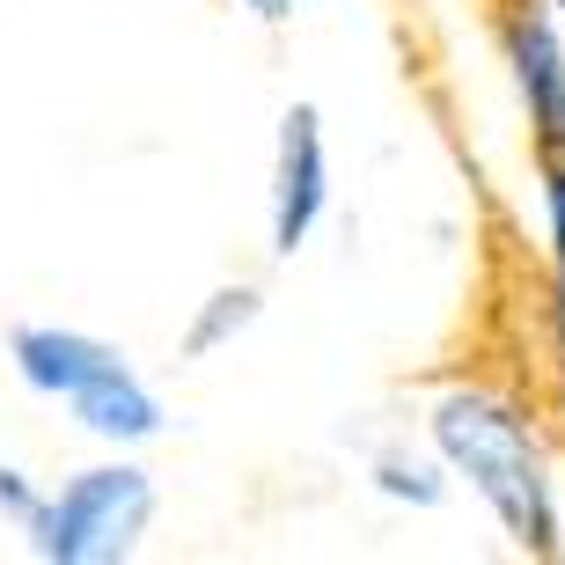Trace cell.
Returning a JSON list of instances; mask_svg holds the SVG:
<instances>
[{
  "mask_svg": "<svg viewBox=\"0 0 565 565\" xmlns=\"http://www.w3.org/2000/svg\"><path fill=\"white\" fill-rule=\"evenodd\" d=\"M426 426H434L440 462L456 478H470V492L500 514L507 536L536 558H551L558 551V507H551L544 456H536V434L522 426V412L492 390H448Z\"/></svg>",
  "mask_w": 565,
  "mask_h": 565,
  "instance_id": "obj_1",
  "label": "cell"
},
{
  "mask_svg": "<svg viewBox=\"0 0 565 565\" xmlns=\"http://www.w3.org/2000/svg\"><path fill=\"white\" fill-rule=\"evenodd\" d=\"M154 522V478L140 462H96L66 478L30 522V551L44 565H118Z\"/></svg>",
  "mask_w": 565,
  "mask_h": 565,
  "instance_id": "obj_2",
  "label": "cell"
},
{
  "mask_svg": "<svg viewBox=\"0 0 565 565\" xmlns=\"http://www.w3.org/2000/svg\"><path fill=\"white\" fill-rule=\"evenodd\" d=\"M331 206V154H323V110L294 104L279 118V147H273V250L294 257L316 235Z\"/></svg>",
  "mask_w": 565,
  "mask_h": 565,
  "instance_id": "obj_3",
  "label": "cell"
},
{
  "mask_svg": "<svg viewBox=\"0 0 565 565\" xmlns=\"http://www.w3.org/2000/svg\"><path fill=\"white\" fill-rule=\"evenodd\" d=\"M500 44L514 66V88L536 126V154H565V44L536 0H507L500 8Z\"/></svg>",
  "mask_w": 565,
  "mask_h": 565,
  "instance_id": "obj_4",
  "label": "cell"
},
{
  "mask_svg": "<svg viewBox=\"0 0 565 565\" xmlns=\"http://www.w3.org/2000/svg\"><path fill=\"white\" fill-rule=\"evenodd\" d=\"M8 353H15V375L38 397H60V404H74L96 375H110L126 360L118 345H104V338H88V331H60V323H15Z\"/></svg>",
  "mask_w": 565,
  "mask_h": 565,
  "instance_id": "obj_5",
  "label": "cell"
},
{
  "mask_svg": "<svg viewBox=\"0 0 565 565\" xmlns=\"http://www.w3.org/2000/svg\"><path fill=\"white\" fill-rule=\"evenodd\" d=\"M74 419H82L96 440L132 448V440H154V434H162V397H154V390L132 375L126 360H118L110 375H96L82 397H74Z\"/></svg>",
  "mask_w": 565,
  "mask_h": 565,
  "instance_id": "obj_6",
  "label": "cell"
},
{
  "mask_svg": "<svg viewBox=\"0 0 565 565\" xmlns=\"http://www.w3.org/2000/svg\"><path fill=\"white\" fill-rule=\"evenodd\" d=\"M375 484L390 492V500H412V507H440L448 500V478H440V462H426V456H382Z\"/></svg>",
  "mask_w": 565,
  "mask_h": 565,
  "instance_id": "obj_7",
  "label": "cell"
},
{
  "mask_svg": "<svg viewBox=\"0 0 565 565\" xmlns=\"http://www.w3.org/2000/svg\"><path fill=\"white\" fill-rule=\"evenodd\" d=\"M250 316H257V294H250V287L213 294V309L199 316V323H191V338H184V345H191V353H213V345H221V338H235L243 323H250Z\"/></svg>",
  "mask_w": 565,
  "mask_h": 565,
  "instance_id": "obj_8",
  "label": "cell"
},
{
  "mask_svg": "<svg viewBox=\"0 0 565 565\" xmlns=\"http://www.w3.org/2000/svg\"><path fill=\"white\" fill-rule=\"evenodd\" d=\"M0 514H8V522H15L22 536H30V522L44 514V492H38L30 478H22V470H0Z\"/></svg>",
  "mask_w": 565,
  "mask_h": 565,
  "instance_id": "obj_9",
  "label": "cell"
},
{
  "mask_svg": "<svg viewBox=\"0 0 565 565\" xmlns=\"http://www.w3.org/2000/svg\"><path fill=\"white\" fill-rule=\"evenodd\" d=\"M243 8H250L257 22H287L294 15V0H243Z\"/></svg>",
  "mask_w": 565,
  "mask_h": 565,
  "instance_id": "obj_10",
  "label": "cell"
},
{
  "mask_svg": "<svg viewBox=\"0 0 565 565\" xmlns=\"http://www.w3.org/2000/svg\"><path fill=\"white\" fill-rule=\"evenodd\" d=\"M558 353H565V257H558Z\"/></svg>",
  "mask_w": 565,
  "mask_h": 565,
  "instance_id": "obj_11",
  "label": "cell"
}]
</instances>
